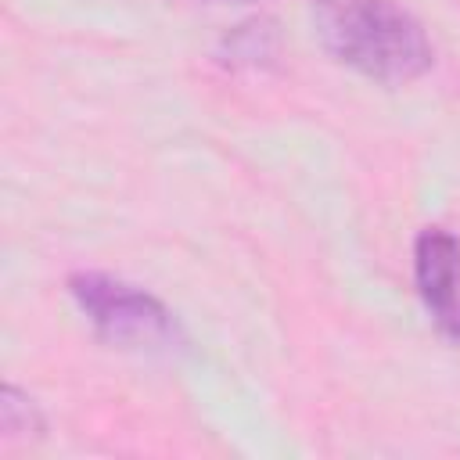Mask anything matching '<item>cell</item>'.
Wrapping results in <instances>:
<instances>
[{"label": "cell", "instance_id": "1", "mask_svg": "<svg viewBox=\"0 0 460 460\" xmlns=\"http://www.w3.org/2000/svg\"><path fill=\"white\" fill-rule=\"evenodd\" d=\"M309 18L320 47L374 83H413L435 61L420 18L399 0H313Z\"/></svg>", "mask_w": 460, "mask_h": 460}, {"label": "cell", "instance_id": "2", "mask_svg": "<svg viewBox=\"0 0 460 460\" xmlns=\"http://www.w3.org/2000/svg\"><path fill=\"white\" fill-rule=\"evenodd\" d=\"M68 291L93 331L119 349L137 352H165L180 341V327L172 313L137 284H126L111 273H75Z\"/></svg>", "mask_w": 460, "mask_h": 460}, {"label": "cell", "instance_id": "3", "mask_svg": "<svg viewBox=\"0 0 460 460\" xmlns=\"http://www.w3.org/2000/svg\"><path fill=\"white\" fill-rule=\"evenodd\" d=\"M413 284L428 320L449 341H460V241L449 230L428 226L417 234Z\"/></svg>", "mask_w": 460, "mask_h": 460}, {"label": "cell", "instance_id": "4", "mask_svg": "<svg viewBox=\"0 0 460 460\" xmlns=\"http://www.w3.org/2000/svg\"><path fill=\"white\" fill-rule=\"evenodd\" d=\"M0 428L7 438H29L32 431L43 428L32 399L25 392H18L14 385H4V392H0Z\"/></svg>", "mask_w": 460, "mask_h": 460}, {"label": "cell", "instance_id": "5", "mask_svg": "<svg viewBox=\"0 0 460 460\" xmlns=\"http://www.w3.org/2000/svg\"><path fill=\"white\" fill-rule=\"evenodd\" d=\"M226 47H230V58L234 61L255 65L259 58H270L273 54V32H270V25L252 22V25H241L237 32H230L226 36Z\"/></svg>", "mask_w": 460, "mask_h": 460}, {"label": "cell", "instance_id": "6", "mask_svg": "<svg viewBox=\"0 0 460 460\" xmlns=\"http://www.w3.org/2000/svg\"><path fill=\"white\" fill-rule=\"evenodd\" d=\"M208 4H255V0H208Z\"/></svg>", "mask_w": 460, "mask_h": 460}]
</instances>
